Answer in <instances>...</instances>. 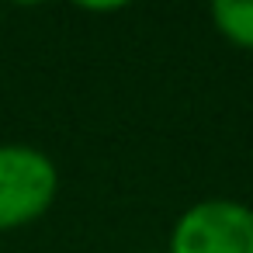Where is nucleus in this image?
I'll use <instances>...</instances> for the list:
<instances>
[{
	"instance_id": "3",
	"label": "nucleus",
	"mask_w": 253,
	"mask_h": 253,
	"mask_svg": "<svg viewBox=\"0 0 253 253\" xmlns=\"http://www.w3.org/2000/svg\"><path fill=\"white\" fill-rule=\"evenodd\" d=\"M211 25L225 42L253 52V0H218V4H211Z\"/></svg>"
},
{
	"instance_id": "1",
	"label": "nucleus",
	"mask_w": 253,
	"mask_h": 253,
	"mask_svg": "<svg viewBox=\"0 0 253 253\" xmlns=\"http://www.w3.org/2000/svg\"><path fill=\"white\" fill-rule=\"evenodd\" d=\"M59 198V167L49 153L4 142L0 146V232L39 222Z\"/></svg>"
},
{
	"instance_id": "2",
	"label": "nucleus",
	"mask_w": 253,
	"mask_h": 253,
	"mask_svg": "<svg viewBox=\"0 0 253 253\" xmlns=\"http://www.w3.org/2000/svg\"><path fill=\"white\" fill-rule=\"evenodd\" d=\"M167 253H253V208L232 198H205L184 208Z\"/></svg>"
}]
</instances>
